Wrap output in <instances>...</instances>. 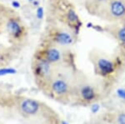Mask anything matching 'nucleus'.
Returning <instances> with one entry per match:
<instances>
[{
    "mask_svg": "<svg viewBox=\"0 0 125 124\" xmlns=\"http://www.w3.org/2000/svg\"><path fill=\"white\" fill-rule=\"evenodd\" d=\"M72 97H77L75 100L78 104L88 106L93 105L96 102L99 101L98 99L100 97V93L96 91L93 85L85 83L82 85L77 92L73 93Z\"/></svg>",
    "mask_w": 125,
    "mask_h": 124,
    "instance_id": "nucleus-1",
    "label": "nucleus"
},
{
    "mask_svg": "<svg viewBox=\"0 0 125 124\" xmlns=\"http://www.w3.org/2000/svg\"><path fill=\"white\" fill-rule=\"evenodd\" d=\"M53 40L57 43L62 46H68L73 43V37L66 32H58L53 38Z\"/></svg>",
    "mask_w": 125,
    "mask_h": 124,
    "instance_id": "nucleus-7",
    "label": "nucleus"
},
{
    "mask_svg": "<svg viewBox=\"0 0 125 124\" xmlns=\"http://www.w3.org/2000/svg\"><path fill=\"white\" fill-rule=\"evenodd\" d=\"M12 6L15 9H19V8H20V3L18 1H13L12 2Z\"/></svg>",
    "mask_w": 125,
    "mask_h": 124,
    "instance_id": "nucleus-13",
    "label": "nucleus"
},
{
    "mask_svg": "<svg viewBox=\"0 0 125 124\" xmlns=\"http://www.w3.org/2000/svg\"><path fill=\"white\" fill-rule=\"evenodd\" d=\"M96 117L105 124H125V107L107 110Z\"/></svg>",
    "mask_w": 125,
    "mask_h": 124,
    "instance_id": "nucleus-3",
    "label": "nucleus"
},
{
    "mask_svg": "<svg viewBox=\"0 0 125 124\" xmlns=\"http://www.w3.org/2000/svg\"><path fill=\"white\" fill-rule=\"evenodd\" d=\"M98 67L102 75L108 76L113 73L115 69L114 63L112 61L106 58H100L98 61Z\"/></svg>",
    "mask_w": 125,
    "mask_h": 124,
    "instance_id": "nucleus-4",
    "label": "nucleus"
},
{
    "mask_svg": "<svg viewBox=\"0 0 125 124\" xmlns=\"http://www.w3.org/2000/svg\"><path fill=\"white\" fill-rule=\"evenodd\" d=\"M36 15H37V18L39 19H43V16H44L43 8H42V7H39V8H38Z\"/></svg>",
    "mask_w": 125,
    "mask_h": 124,
    "instance_id": "nucleus-12",
    "label": "nucleus"
},
{
    "mask_svg": "<svg viewBox=\"0 0 125 124\" xmlns=\"http://www.w3.org/2000/svg\"><path fill=\"white\" fill-rule=\"evenodd\" d=\"M6 29H7L8 32L11 33L13 37L19 38L23 33V29L22 26L19 24V23L15 19H10L7 23L6 25Z\"/></svg>",
    "mask_w": 125,
    "mask_h": 124,
    "instance_id": "nucleus-6",
    "label": "nucleus"
},
{
    "mask_svg": "<svg viewBox=\"0 0 125 124\" xmlns=\"http://www.w3.org/2000/svg\"><path fill=\"white\" fill-rule=\"evenodd\" d=\"M16 70L13 68H2L0 69V76L5 74H11V73H15Z\"/></svg>",
    "mask_w": 125,
    "mask_h": 124,
    "instance_id": "nucleus-10",
    "label": "nucleus"
},
{
    "mask_svg": "<svg viewBox=\"0 0 125 124\" xmlns=\"http://www.w3.org/2000/svg\"><path fill=\"white\" fill-rule=\"evenodd\" d=\"M33 4L34 5H39V1H35V0H34V1H33Z\"/></svg>",
    "mask_w": 125,
    "mask_h": 124,
    "instance_id": "nucleus-14",
    "label": "nucleus"
},
{
    "mask_svg": "<svg viewBox=\"0 0 125 124\" xmlns=\"http://www.w3.org/2000/svg\"><path fill=\"white\" fill-rule=\"evenodd\" d=\"M49 89L51 94L58 100L69 101L72 96V88L68 83L63 78H55L50 82Z\"/></svg>",
    "mask_w": 125,
    "mask_h": 124,
    "instance_id": "nucleus-2",
    "label": "nucleus"
},
{
    "mask_svg": "<svg viewBox=\"0 0 125 124\" xmlns=\"http://www.w3.org/2000/svg\"><path fill=\"white\" fill-rule=\"evenodd\" d=\"M83 124H105L104 123H103L101 120H99L98 118V117H94V118H93L91 120H89V121L86 122V123H84Z\"/></svg>",
    "mask_w": 125,
    "mask_h": 124,
    "instance_id": "nucleus-11",
    "label": "nucleus"
},
{
    "mask_svg": "<svg viewBox=\"0 0 125 124\" xmlns=\"http://www.w3.org/2000/svg\"><path fill=\"white\" fill-rule=\"evenodd\" d=\"M61 59V53L55 48H50L45 52V59L50 63H57Z\"/></svg>",
    "mask_w": 125,
    "mask_h": 124,
    "instance_id": "nucleus-8",
    "label": "nucleus"
},
{
    "mask_svg": "<svg viewBox=\"0 0 125 124\" xmlns=\"http://www.w3.org/2000/svg\"><path fill=\"white\" fill-rule=\"evenodd\" d=\"M118 40L122 43H125V26L118 30Z\"/></svg>",
    "mask_w": 125,
    "mask_h": 124,
    "instance_id": "nucleus-9",
    "label": "nucleus"
},
{
    "mask_svg": "<svg viewBox=\"0 0 125 124\" xmlns=\"http://www.w3.org/2000/svg\"><path fill=\"white\" fill-rule=\"evenodd\" d=\"M29 2H33L34 0H29Z\"/></svg>",
    "mask_w": 125,
    "mask_h": 124,
    "instance_id": "nucleus-15",
    "label": "nucleus"
},
{
    "mask_svg": "<svg viewBox=\"0 0 125 124\" xmlns=\"http://www.w3.org/2000/svg\"><path fill=\"white\" fill-rule=\"evenodd\" d=\"M111 14L116 18H121L125 15V5L120 0H114L110 3Z\"/></svg>",
    "mask_w": 125,
    "mask_h": 124,
    "instance_id": "nucleus-5",
    "label": "nucleus"
}]
</instances>
